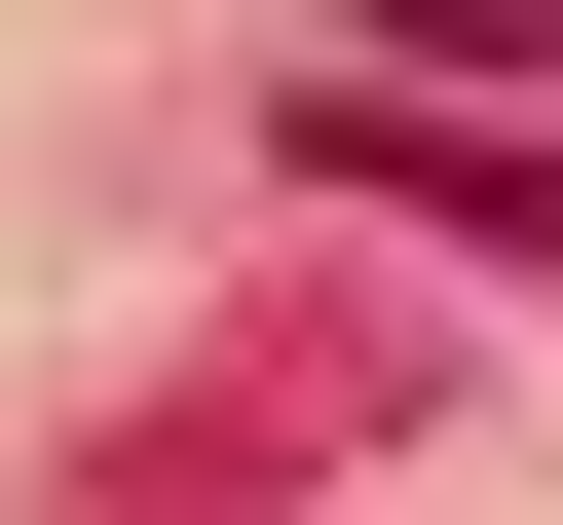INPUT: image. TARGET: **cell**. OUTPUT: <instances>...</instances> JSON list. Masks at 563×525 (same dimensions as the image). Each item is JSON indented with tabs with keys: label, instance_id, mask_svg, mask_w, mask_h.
<instances>
[{
	"label": "cell",
	"instance_id": "obj_2",
	"mask_svg": "<svg viewBox=\"0 0 563 525\" xmlns=\"http://www.w3.org/2000/svg\"><path fill=\"white\" fill-rule=\"evenodd\" d=\"M376 38H413V76H526V113H563V0H376Z\"/></svg>",
	"mask_w": 563,
	"mask_h": 525
},
{
	"label": "cell",
	"instance_id": "obj_1",
	"mask_svg": "<svg viewBox=\"0 0 563 525\" xmlns=\"http://www.w3.org/2000/svg\"><path fill=\"white\" fill-rule=\"evenodd\" d=\"M301 150H339V188H413V225H488V262H563V113H451L413 38H376V76L301 113Z\"/></svg>",
	"mask_w": 563,
	"mask_h": 525
}]
</instances>
